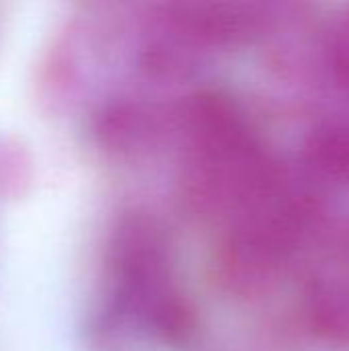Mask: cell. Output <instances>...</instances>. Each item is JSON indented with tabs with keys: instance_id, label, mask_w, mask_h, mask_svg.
I'll list each match as a JSON object with an SVG mask.
<instances>
[{
	"instance_id": "1",
	"label": "cell",
	"mask_w": 349,
	"mask_h": 351,
	"mask_svg": "<svg viewBox=\"0 0 349 351\" xmlns=\"http://www.w3.org/2000/svg\"><path fill=\"white\" fill-rule=\"evenodd\" d=\"M313 319L329 337L349 341V288H319L313 294Z\"/></svg>"
},
{
	"instance_id": "2",
	"label": "cell",
	"mask_w": 349,
	"mask_h": 351,
	"mask_svg": "<svg viewBox=\"0 0 349 351\" xmlns=\"http://www.w3.org/2000/svg\"><path fill=\"white\" fill-rule=\"evenodd\" d=\"M313 156L329 173L349 175V130H331L317 138Z\"/></svg>"
},
{
	"instance_id": "3",
	"label": "cell",
	"mask_w": 349,
	"mask_h": 351,
	"mask_svg": "<svg viewBox=\"0 0 349 351\" xmlns=\"http://www.w3.org/2000/svg\"><path fill=\"white\" fill-rule=\"evenodd\" d=\"M329 62L335 78L349 88V12L333 29L329 41Z\"/></svg>"
}]
</instances>
